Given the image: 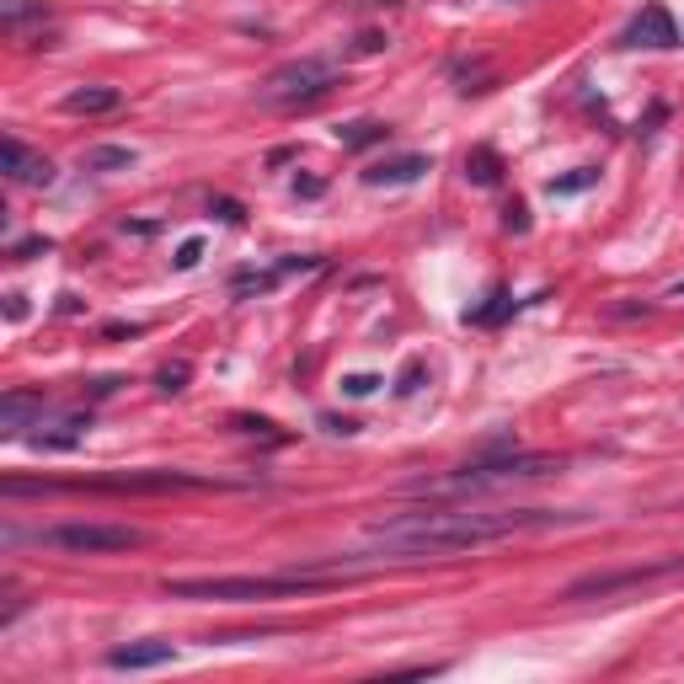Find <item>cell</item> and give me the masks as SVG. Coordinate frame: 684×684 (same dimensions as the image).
Here are the masks:
<instances>
[{"mask_svg": "<svg viewBox=\"0 0 684 684\" xmlns=\"http://www.w3.org/2000/svg\"><path fill=\"white\" fill-rule=\"evenodd\" d=\"M562 524V513L546 508H519V513H476V508H423V513H401L369 530V546L385 556H455V551H476L492 540L524 535V530H546Z\"/></svg>", "mask_w": 684, "mask_h": 684, "instance_id": "cell-1", "label": "cell"}, {"mask_svg": "<svg viewBox=\"0 0 684 684\" xmlns=\"http://www.w3.org/2000/svg\"><path fill=\"white\" fill-rule=\"evenodd\" d=\"M332 578L321 572H278V578H166L171 599H204V604H257V599H294L321 594Z\"/></svg>", "mask_w": 684, "mask_h": 684, "instance_id": "cell-2", "label": "cell"}, {"mask_svg": "<svg viewBox=\"0 0 684 684\" xmlns=\"http://www.w3.org/2000/svg\"><path fill=\"white\" fill-rule=\"evenodd\" d=\"M562 471L556 455H487L476 465H460L449 476H433V481H412L407 492L417 497H449V492H503V487H519V481H540Z\"/></svg>", "mask_w": 684, "mask_h": 684, "instance_id": "cell-3", "label": "cell"}, {"mask_svg": "<svg viewBox=\"0 0 684 684\" xmlns=\"http://www.w3.org/2000/svg\"><path fill=\"white\" fill-rule=\"evenodd\" d=\"M342 81V70L332 65V59L321 54H305V59H289V65H278L268 81L257 86V102L262 107H300V102H316L326 97Z\"/></svg>", "mask_w": 684, "mask_h": 684, "instance_id": "cell-4", "label": "cell"}, {"mask_svg": "<svg viewBox=\"0 0 684 684\" xmlns=\"http://www.w3.org/2000/svg\"><path fill=\"white\" fill-rule=\"evenodd\" d=\"M43 546H59L75 556H113V551L145 546V530H134V524H54V530H43Z\"/></svg>", "mask_w": 684, "mask_h": 684, "instance_id": "cell-5", "label": "cell"}, {"mask_svg": "<svg viewBox=\"0 0 684 684\" xmlns=\"http://www.w3.org/2000/svg\"><path fill=\"white\" fill-rule=\"evenodd\" d=\"M663 578H684V556H668V562H647V567H626V572H594V578H578L567 588V599H615L626 588H647Z\"/></svg>", "mask_w": 684, "mask_h": 684, "instance_id": "cell-6", "label": "cell"}, {"mask_svg": "<svg viewBox=\"0 0 684 684\" xmlns=\"http://www.w3.org/2000/svg\"><path fill=\"white\" fill-rule=\"evenodd\" d=\"M86 487L91 492H182V487H220V481L188 476V471H123V476H97Z\"/></svg>", "mask_w": 684, "mask_h": 684, "instance_id": "cell-7", "label": "cell"}, {"mask_svg": "<svg viewBox=\"0 0 684 684\" xmlns=\"http://www.w3.org/2000/svg\"><path fill=\"white\" fill-rule=\"evenodd\" d=\"M626 49H674L679 43V27H674V17H668L663 6H642L631 17V27H626Z\"/></svg>", "mask_w": 684, "mask_h": 684, "instance_id": "cell-8", "label": "cell"}, {"mask_svg": "<svg viewBox=\"0 0 684 684\" xmlns=\"http://www.w3.org/2000/svg\"><path fill=\"white\" fill-rule=\"evenodd\" d=\"M0 166H6V177L22 182V188H49V182H54V166L43 161V155H27V145L17 134L0 139Z\"/></svg>", "mask_w": 684, "mask_h": 684, "instance_id": "cell-9", "label": "cell"}, {"mask_svg": "<svg viewBox=\"0 0 684 684\" xmlns=\"http://www.w3.org/2000/svg\"><path fill=\"white\" fill-rule=\"evenodd\" d=\"M423 171H428V155H391V161L369 166L364 182L369 188H407V182H417Z\"/></svg>", "mask_w": 684, "mask_h": 684, "instance_id": "cell-10", "label": "cell"}, {"mask_svg": "<svg viewBox=\"0 0 684 684\" xmlns=\"http://www.w3.org/2000/svg\"><path fill=\"white\" fill-rule=\"evenodd\" d=\"M123 107V91L118 86H75L65 97V113L75 118H97V113H118Z\"/></svg>", "mask_w": 684, "mask_h": 684, "instance_id": "cell-11", "label": "cell"}, {"mask_svg": "<svg viewBox=\"0 0 684 684\" xmlns=\"http://www.w3.org/2000/svg\"><path fill=\"white\" fill-rule=\"evenodd\" d=\"M177 652H171V642H129V647H113L107 652V663L113 668H161V663H171Z\"/></svg>", "mask_w": 684, "mask_h": 684, "instance_id": "cell-12", "label": "cell"}, {"mask_svg": "<svg viewBox=\"0 0 684 684\" xmlns=\"http://www.w3.org/2000/svg\"><path fill=\"white\" fill-rule=\"evenodd\" d=\"M81 433H86V417H65V423H54V428L38 423L33 444L38 449H70V444H81Z\"/></svg>", "mask_w": 684, "mask_h": 684, "instance_id": "cell-13", "label": "cell"}, {"mask_svg": "<svg viewBox=\"0 0 684 684\" xmlns=\"http://www.w3.org/2000/svg\"><path fill=\"white\" fill-rule=\"evenodd\" d=\"M465 177L476 182V188H492L497 177H503V161H497L492 145H476L471 155H465Z\"/></svg>", "mask_w": 684, "mask_h": 684, "instance_id": "cell-14", "label": "cell"}, {"mask_svg": "<svg viewBox=\"0 0 684 684\" xmlns=\"http://www.w3.org/2000/svg\"><path fill=\"white\" fill-rule=\"evenodd\" d=\"M0 412H6V428H0V433H6V439H17V433H22V417H27V412H43V396H33V391H6V407H0Z\"/></svg>", "mask_w": 684, "mask_h": 684, "instance_id": "cell-15", "label": "cell"}, {"mask_svg": "<svg viewBox=\"0 0 684 684\" xmlns=\"http://www.w3.org/2000/svg\"><path fill=\"white\" fill-rule=\"evenodd\" d=\"M134 150L129 145H91L86 150V171H129Z\"/></svg>", "mask_w": 684, "mask_h": 684, "instance_id": "cell-16", "label": "cell"}, {"mask_svg": "<svg viewBox=\"0 0 684 684\" xmlns=\"http://www.w3.org/2000/svg\"><path fill=\"white\" fill-rule=\"evenodd\" d=\"M385 134H391V129H385V123H375V118H359V123H348V129H337V139H342V145H348V150L380 145Z\"/></svg>", "mask_w": 684, "mask_h": 684, "instance_id": "cell-17", "label": "cell"}, {"mask_svg": "<svg viewBox=\"0 0 684 684\" xmlns=\"http://www.w3.org/2000/svg\"><path fill=\"white\" fill-rule=\"evenodd\" d=\"M599 182V166H578L567 177H551V198H572V193H588Z\"/></svg>", "mask_w": 684, "mask_h": 684, "instance_id": "cell-18", "label": "cell"}, {"mask_svg": "<svg viewBox=\"0 0 684 684\" xmlns=\"http://www.w3.org/2000/svg\"><path fill=\"white\" fill-rule=\"evenodd\" d=\"M188 375H193V369L177 359V364H161V369H155V385H161L166 396H177V391H188Z\"/></svg>", "mask_w": 684, "mask_h": 684, "instance_id": "cell-19", "label": "cell"}, {"mask_svg": "<svg viewBox=\"0 0 684 684\" xmlns=\"http://www.w3.org/2000/svg\"><path fill=\"white\" fill-rule=\"evenodd\" d=\"M27 17H43V11L27 6V0H0V22H6V27H22Z\"/></svg>", "mask_w": 684, "mask_h": 684, "instance_id": "cell-20", "label": "cell"}, {"mask_svg": "<svg viewBox=\"0 0 684 684\" xmlns=\"http://www.w3.org/2000/svg\"><path fill=\"white\" fill-rule=\"evenodd\" d=\"M508 310H513V300H508V294H492V305H481V310H471V321H476V326H487V321H503Z\"/></svg>", "mask_w": 684, "mask_h": 684, "instance_id": "cell-21", "label": "cell"}, {"mask_svg": "<svg viewBox=\"0 0 684 684\" xmlns=\"http://www.w3.org/2000/svg\"><path fill=\"white\" fill-rule=\"evenodd\" d=\"M198 257H204V241L193 236V241H182V246H177V257H171V268H177V273H188V268H198Z\"/></svg>", "mask_w": 684, "mask_h": 684, "instance_id": "cell-22", "label": "cell"}, {"mask_svg": "<svg viewBox=\"0 0 684 684\" xmlns=\"http://www.w3.org/2000/svg\"><path fill=\"white\" fill-rule=\"evenodd\" d=\"M417 385H423V359H412L407 369H401V380H396V391H401V396H412V391H417Z\"/></svg>", "mask_w": 684, "mask_h": 684, "instance_id": "cell-23", "label": "cell"}, {"mask_svg": "<svg viewBox=\"0 0 684 684\" xmlns=\"http://www.w3.org/2000/svg\"><path fill=\"white\" fill-rule=\"evenodd\" d=\"M503 225L513 230V236H524V230H530V209H524V204H508V209H503Z\"/></svg>", "mask_w": 684, "mask_h": 684, "instance_id": "cell-24", "label": "cell"}, {"mask_svg": "<svg viewBox=\"0 0 684 684\" xmlns=\"http://www.w3.org/2000/svg\"><path fill=\"white\" fill-rule=\"evenodd\" d=\"M375 375H348V380H342V391H348V396H375Z\"/></svg>", "mask_w": 684, "mask_h": 684, "instance_id": "cell-25", "label": "cell"}, {"mask_svg": "<svg viewBox=\"0 0 684 684\" xmlns=\"http://www.w3.org/2000/svg\"><path fill=\"white\" fill-rule=\"evenodd\" d=\"M236 428H241V433H268V439H278L268 417H236Z\"/></svg>", "mask_w": 684, "mask_h": 684, "instance_id": "cell-26", "label": "cell"}, {"mask_svg": "<svg viewBox=\"0 0 684 684\" xmlns=\"http://www.w3.org/2000/svg\"><path fill=\"white\" fill-rule=\"evenodd\" d=\"M214 214H220L225 225H241V220H246V214H241V204H230V198H220V204H214Z\"/></svg>", "mask_w": 684, "mask_h": 684, "instance_id": "cell-27", "label": "cell"}, {"mask_svg": "<svg viewBox=\"0 0 684 684\" xmlns=\"http://www.w3.org/2000/svg\"><path fill=\"white\" fill-rule=\"evenodd\" d=\"M6 316H11V321L27 316V300H22V294H6Z\"/></svg>", "mask_w": 684, "mask_h": 684, "instance_id": "cell-28", "label": "cell"}, {"mask_svg": "<svg viewBox=\"0 0 684 684\" xmlns=\"http://www.w3.org/2000/svg\"><path fill=\"white\" fill-rule=\"evenodd\" d=\"M380 49H385L380 33H364V38H359V54H380Z\"/></svg>", "mask_w": 684, "mask_h": 684, "instance_id": "cell-29", "label": "cell"}, {"mask_svg": "<svg viewBox=\"0 0 684 684\" xmlns=\"http://www.w3.org/2000/svg\"><path fill=\"white\" fill-rule=\"evenodd\" d=\"M38 252H49V241H22L17 246V257H38Z\"/></svg>", "mask_w": 684, "mask_h": 684, "instance_id": "cell-30", "label": "cell"}, {"mask_svg": "<svg viewBox=\"0 0 684 684\" xmlns=\"http://www.w3.org/2000/svg\"><path fill=\"white\" fill-rule=\"evenodd\" d=\"M674 294H679V300H684V284H679V289H674Z\"/></svg>", "mask_w": 684, "mask_h": 684, "instance_id": "cell-31", "label": "cell"}, {"mask_svg": "<svg viewBox=\"0 0 684 684\" xmlns=\"http://www.w3.org/2000/svg\"><path fill=\"white\" fill-rule=\"evenodd\" d=\"M375 6H391V0H375Z\"/></svg>", "mask_w": 684, "mask_h": 684, "instance_id": "cell-32", "label": "cell"}]
</instances>
